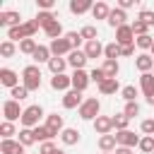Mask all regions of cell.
<instances>
[{
    "instance_id": "obj_1",
    "label": "cell",
    "mask_w": 154,
    "mask_h": 154,
    "mask_svg": "<svg viewBox=\"0 0 154 154\" xmlns=\"http://www.w3.org/2000/svg\"><path fill=\"white\" fill-rule=\"evenodd\" d=\"M36 31H38V24H36L34 19H26V22H22L19 26L7 29V41H24V38H34V36H36Z\"/></svg>"
},
{
    "instance_id": "obj_2",
    "label": "cell",
    "mask_w": 154,
    "mask_h": 154,
    "mask_svg": "<svg viewBox=\"0 0 154 154\" xmlns=\"http://www.w3.org/2000/svg\"><path fill=\"white\" fill-rule=\"evenodd\" d=\"M22 84L29 91H38L41 89V70H38V65H26L22 70Z\"/></svg>"
},
{
    "instance_id": "obj_3",
    "label": "cell",
    "mask_w": 154,
    "mask_h": 154,
    "mask_svg": "<svg viewBox=\"0 0 154 154\" xmlns=\"http://www.w3.org/2000/svg\"><path fill=\"white\" fill-rule=\"evenodd\" d=\"M79 111V118L82 120H96L99 118V111H101V103H99V99L96 96H89V99H84V103L77 108Z\"/></svg>"
},
{
    "instance_id": "obj_4",
    "label": "cell",
    "mask_w": 154,
    "mask_h": 154,
    "mask_svg": "<svg viewBox=\"0 0 154 154\" xmlns=\"http://www.w3.org/2000/svg\"><path fill=\"white\" fill-rule=\"evenodd\" d=\"M41 118H43V108H41V106H26L19 123H22V128L34 130L36 125H41Z\"/></svg>"
},
{
    "instance_id": "obj_5",
    "label": "cell",
    "mask_w": 154,
    "mask_h": 154,
    "mask_svg": "<svg viewBox=\"0 0 154 154\" xmlns=\"http://www.w3.org/2000/svg\"><path fill=\"white\" fill-rule=\"evenodd\" d=\"M22 113H24V108H19V101L7 99V101L2 103V116H5V120H7V123L22 120Z\"/></svg>"
},
{
    "instance_id": "obj_6",
    "label": "cell",
    "mask_w": 154,
    "mask_h": 154,
    "mask_svg": "<svg viewBox=\"0 0 154 154\" xmlns=\"http://www.w3.org/2000/svg\"><path fill=\"white\" fill-rule=\"evenodd\" d=\"M140 135H135L130 128L128 130H120V132H116V142H118V147H128V149H132V147H137L140 144Z\"/></svg>"
},
{
    "instance_id": "obj_7",
    "label": "cell",
    "mask_w": 154,
    "mask_h": 154,
    "mask_svg": "<svg viewBox=\"0 0 154 154\" xmlns=\"http://www.w3.org/2000/svg\"><path fill=\"white\" fill-rule=\"evenodd\" d=\"M51 53L55 55V58H67L70 53H72V46H70V41L63 36V38H55V41H51Z\"/></svg>"
},
{
    "instance_id": "obj_8",
    "label": "cell",
    "mask_w": 154,
    "mask_h": 154,
    "mask_svg": "<svg viewBox=\"0 0 154 154\" xmlns=\"http://www.w3.org/2000/svg\"><path fill=\"white\" fill-rule=\"evenodd\" d=\"M116 43H118V46H130V43H135V31H132V24H125V26L116 29Z\"/></svg>"
},
{
    "instance_id": "obj_9",
    "label": "cell",
    "mask_w": 154,
    "mask_h": 154,
    "mask_svg": "<svg viewBox=\"0 0 154 154\" xmlns=\"http://www.w3.org/2000/svg\"><path fill=\"white\" fill-rule=\"evenodd\" d=\"M84 103V99H82V91H77V89H70V91H65L63 94V108H79Z\"/></svg>"
},
{
    "instance_id": "obj_10",
    "label": "cell",
    "mask_w": 154,
    "mask_h": 154,
    "mask_svg": "<svg viewBox=\"0 0 154 154\" xmlns=\"http://www.w3.org/2000/svg\"><path fill=\"white\" fill-rule=\"evenodd\" d=\"M70 77H72V89H77V91H84L89 87V82H91V77H89L87 70H75Z\"/></svg>"
},
{
    "instance_id": "obj_11",
    "label": "cell",
    "mask_w": 154,
    "mask_h": 154,
    "mask_svg": "<svg viewBox=\"0 0 154 154\" xmlns=\"http://www.w3.org/2000/svg\"><path fill=\"white\" fill-rule=\"evenodd\" d=\"M19 24H22L19 12H14V10H2V12H0V26L12 29V26H19Z\"/></svg>"
},
{
    "instance_id": "obj_12",
    "label": "cell",
    "mask_w": 154,
    "mask_h": 154,
    "mask_svg": "<svg viewBox=\"0 0 154 154\" xmlns=\"http://www.w3.org/2000/svg\"><path fill=\"white\" fill-rule=\"evenodd\" d=\"M0 84L7 87V89H14V87H19V75L10 67H2L0 70Z\"/></svg>"
},
{
    "instance_id": "obj_13",
    "label": "cell",
    "mask_w": 154,
    "mask_h": 154,
    "mask_svg": "<svg viewBox=\"0 0 154 154\" xmlns=\"http://www.w3.org/2000/svg\"><path fill=\"white\" fill-rule=\"evenodd\" d=\"M51 87L55 91H70L72 89V77L70 75H53L51 77Z\"/></svg>"
},
{
    "instance_id": "obj_14",
    "label": "cell",
    "mask_w": 154,
    "mask_h": 154,
    "mask_svg": "<svg viewBox=\"0 0 154 154\" xmlns=\"http://www.w3.org/2000/svg\"><path fill=\"white\" fill-rule=\"evenodd\" d=\"M43 125H46V128H48V130H51V132H53L55 137H58V135H60V132L65 130V125H63V116H58V113H48V116H46V123H43Z\"/></svg>"
},
{
    "instance_id": "obj_15",
    "label": "cell",
    "mask_w": 154,
    "mask_h": 154,
    "mask_svg": "<svg viewBox=\"0 0 154 154\" xmlns=\"http://www.w3.org/2000/svg\"><path fill=\"white\" fill-rule=\"evenodd\" d=\"M24 144L19 140H2L0 142V154H24Z\"/></svg>"
},
{
    "instance_id": "obj_16",
    "label": "cell",
    "mask_w": 154,
    "mask_h": 154,
    "mask_svg": "<svg viewBox=\"0 0 154 154\" xmlns=\"http://www.w3.org/2000/svg\"><path fill=\"white\" fill-rule=\"evenodd\" d=\"M125 19H128V14H125V10H120V7H113L106 22H108V24H111L113 29H120V26H125V24H128Z\"/></svg>"
},
{
    "instance_id": "obj_17",
    "label": "cell",
    "mask_w": 154,
    "mask_h": 154,
    "mask_svg": "<svg viewBox=\"0 0 154 154\" xmlns=\"http://www.w3.org/2000/svg\"><path fill=\"white\" fill-rule=\"evenodd\" d=\"M94 130H96L99 135H111V130H113V118H111V116H99V118L94 120Z\"/></svg>"
},
{
    "instance_id": "obj_18",
    "label": "cell",
    "mask_w": 154,
    "mask_h": 154,
    "mask_svg": "<svg viewBox=\"0 0 154 154\" xmlns=\"http://www.w3.org/2000/svg\"><path fill=\"white\" fill-rule=\"evenodd\" d=\"M135 67L144 75V72H152L154 70V58L149 55V53H140L137 58H135Z\"/></svg>"
},
{
    "instance_id": "obj_19",
    "label": "cell",
    "mask_w": 154,
    "mask_h": 154,
    "mask_svg": "<svg viewBox=\"0 0 154 154\" xmlns=\"http://www.w3.org/2000/svg\"><path fill=\"white\" fill-rule=\"evenodd\" d=\"M103 48H106V46L96 38V41H87L82 51L87 53V58H101V55H103Z\"/></svg>"
},
{
    "instance_id": "obj_20",
    "label": "cell",
    "mask_w": 154,
    "mask_h": 154,
    "mask_svg": "<svg viewBox=\"0 0 154 154\" xmlns=\"http://www.w3.org/2000/svg\"><path fill=\"white\" fill-rule=\"evenodd\" d=\"M87 60H89V58H87L84 51H72V53L67 55V65L75 67V70H84V63H87Z\"/></svg>"
},
{
    "instance_id": "obj_21",
    "label": "cell",
    "mask_w": 154,
    "mask_h": 154,
    "mask_svg": "<svg viewBox=\"0 0 154 154\" xmlns=\"http://www.w3.org/2000/svg\"><path fill=\"white\" fill-rule=\"evenodd\" d=\"M79 140H82V132H79V130H75V128H65V130L60 132V142H63V144H67V147L77 144Z\"/></svg>"
},
{
    "instance_id": "obj_22",
    "label": "cell",
    "mask_w": 154,
    "mask_h": 154,
    "mask_svg": "<svg viewBox=\"0 0 154 154\" xmlns=\"http://www.w3.org/2000/svg\"><path fill=\"white\" fill-rule=\"evenodd\" d=\"M99 149L106 152V154H113L118 149V142H116V135H101L99 137Z\"/></svg>"
},
{
    "instance_id": "obj_23",
    "label": "cell",
    "mask_w": 154,
    "mask_h": 154,
    "mask_svg": "<svg viewBox=\"0 0 154 154\" xmlns=\"http://www.w3.org/2000/svg\"><path fill=\"white\" fill-rule=\"evenodd\" d=\"M94 2L91 0H72L70 2V12L72 14H84V12H91Z\"/></svg>"
},
{
    "instance_id": "obj_24",
    "label": "cell",
    "mask_w": 154,
    "mask_h": 154,
    "mask_svg": "<svg viewBox=\"0 0 154 154\" xmlns=\"http://www.w3.org/2000/svg\"><path fill=\"white\" fill-rule=\"evenodd\" d=\"M118 89H120L118 79H111V77H106V79L99 84V94H103V96H111V94H116Z\"/></svg>"
},
{
    "instance_id": "obj_25",
    "label": "cell",
    "mask_w": 154,
    "mask_h": 154,
    "mask_svg": "<svg viewBox=\"0 0 154 154\" xmlns=\"http://www.w3.org/2000/svg\"><path fill=\"white\" fill-rule=\"evenodd\" d=\"M34 137H36V142H38V144L55 140V135H53V132H51L46 125H36V128H34Z\"/></svg>"
},
{
    "instance_id": "obj_26",
    "label": "cell",
    "mask_w": 154,
    "mask_h": 154,
    "mask_svg": "<svg viewBox=\"0 0 154 154\" xmlns=\"http://www.w3.org/2000/svg\"><path fill=\"white\" fill-rule=\"evenodd\" d=\"M140 91H142L144 96L154 91V75H152V72H144V75H140Z\"/></svg>"
},
{
    "instance_id": "obj_27",
    "label": "cell",
    "mask_w": 154,
    "mask_h": 154,
    "mask_svg": "<svg viewBox=\"0 0 154 154\" xmlns=\"http://www.w3.org/2000/svg\"><path fill=\"white\" fill-rule=\"evenodd\" d=\"M31 58H34V63H36V65H41V63H51L53 53H51V48H48V46H38V48H36V53H34Z\"/></svg>"
},
{
    "instance_id": "obj_28",
    "label": "cell",
    "mask_w": 154,
    "mask_h": 154,
    "mask_svg": "<svg viewBox=\"0 0 154 154\" xmlns=\"http://www.w3.org/2000/svg\"><path fill=\"white\" fill-rule=\"evenodd\" d=\"M65 67H67V58H51V63H48V70L53 72V75H65Z\"/></svg>"
},
{
    "instance_id": "obj_29",
    "label": "cell",
    "mask_w": 154,
    "mask_h": 154,
    "mask_svg": "<svg viewBox=\"0 0 154 154\" xmlns=\"http://www.w3.org/2000/svg\"><path fill=\"white\" fill-rule=\"evenodd\" d=\"M101 70H103V75H106V77H111V79H118L120 65H118V60H103Z\"/></svg>"
},
{
    "instance_id": "obj_30",
    "label": "cell",
    "mask_w": 154,
    "mask_h": 154,
    "mask_svg": "<svg viewBox=\"0 0 154 154\" xmlns=\"http://www.w3.org/2000/svg\"><path fill=\"white\" fill-rule=\"evenodd\" d=\"M108 14H111V7L106 2H94V7H91V17L94 19H108Z\"/></svg>"
},
{
    "instance_id": "obj_31",
    "label": "cell",
    "mask_w": 154,
    "mask_h": 154,
    "mask_svg": "<svg viewBox=\"0 0 154 154\" xmlns=\"http://www.w3.org/2000/svg\"><path fill=\"white\" fill-rule=\"evenodd\" d=\"M43 34H46L51 41H55V38H63V36H65V34H63V24H60L58 19H55L51 26H46V29H43Z\"/></svg>"
},
{
    "instance_id": "obj_32",
    "label": "cell",
    "mask_w": 154,
    "mask_h": 154,
    "mask_svg": "<svg viewBox=\"0 0 154 154\" xmlns=\"http://www.w3.org/2000/svg\"><path fill=\"white\" fill-rule=\"evenodd\" d=\"M34 22L38 24V29H46V26H51V24L55 22V14H53V12H38V14L34 17Z\"/></svg>"
},
{
    "instance_id": "obj_33",
    "label": "cell",
    "mask_w": 154,
    "mask_h": 154,
    "mask_svg": "<svg viewBox=\"0 0 154 154\" xmlns=\"http://www.w3.org/2000/svg\"><path fill=\"white\" fill-rule=\"evenodd\" d=\"M36 48H38L36 38H24V41H19V53H24V55H34Z\"/></svg>"
},
{
    "instance_id": "obj_34",
    "label": "cell",
    "mask_w": 154,
    "mask_h": 154,
    "mask_svg": "<svg viewBox=\"0 0 154 154\" xmlns=\"http://www.w3.org/2000/svg\"><path fill=\"white\" fill-rule=\"evenodd\" d=\"M116 58H120V46H118L116 41H111V43H106V48H103V60H116Z\"/></svg>"
},
{
    "instance_id": "obj_35",
    "label": "cell",
    "mask_w": 154,
    "mask_h": 154,
    "mask_svg": "<svg viewBox=\"0 0 154 154\" xmlns=\"http://www.w3.org/2000/svg\"><path fill=\"white\" fill-rule=\"evenodd\" d=\"M137 94H140V89H137V87H132V84H128V87H123V89H120V96L125 99V103L137 101Z\"/></svg>"
},
{
    "instance_id": "obj_36",
    "label": "cell",
    "mask_w": 154,
    "mask_h": 154,
    "mask_svg": "<svg viewBox=\"0 0 154 154\" xmlns=\"http://www.w3.org/2000/svg\"><path fill=\"white\" fill-rule=\"evenodd\" d=\"M113 118V130L116 132H120V130H128V123H130V118L125 116V113H118V116H111Z\"/></svg>"
},
{
    "instance_id": "obj_37",
    "label": "cell",
    "mask_w": 154,
    "mask_h": 154,
    "mask_svg": "<svg viewBox=\"0 0 154 154\" xmlns=\"http://www.w3.org/2000/svg\"><path fill=\"white\" fill-rule=\"evenodd\" d=\"M0 135H2V140H12V135H19V132H17L14 123H7V120H2V123H0Z\"/></svg>"
},
{
    "instance_id": "obj_38",
    "label": "cell",
    "mask_w": 154,
    "mask_h": 154,
    "mask_svg": "<svg viewBox=\"0 0 154 154\" xmlns=\"http://www.w3.org/2000/svg\"><path fill=\"white\" fill-rule=\"evenodd\" d=\"M137 149H140L142 154H152V152H154V137H149V135H142V140H140Z\"/></svg>"
},
{
    "instance_id": "obj_39",
    "label": "cell",
    "mask_w": 154,
    "mask_h": 154,
    "mask_svg": "<svg viewBox=\"0 0 154 154\" xmlns=\"http://www.w3.org/2000/svg\"><path fill=\"white\" fill-rule=\"evenodd\" d=\"M17 140H19L24 147H29V144H34V142H36V137H34V130H29V128H22Z\"/></svg>"
},
{
    "instance_id": "obj_40",
    "label": "cell",
    "mask_w": 154,
    "mask_h": 154,
    "mask_svg": "<svg viewBox=\"0 0 154 154\" xmlns=\"http://www.w3.org/2000/svg\"><path fill=\"white\" fill-rule=\"evenodd\" d=\"M14 53H17L14 41H2V43H0V55H2V58H12Z\"/></svg>"
},
{
    "instance_id": "obj_41",
    "label": "cell",
    "mask_w": 154,
    "mask_h": 154,
    "mask_svg": "<svg viewBox=\"0 0 154 154\" xmlns=\"http://www.w3.org/2000/svg\"><path fill=\"white\" fill-rule=\"evenodd\" d=\"M65 38L70 41V46H72V51H79V43L84 41L79 31H67V34H65Z\"/></svg>"
},
{
    "instance_id": "obj_42",
    "label": "cell",
    "mask_w": 154,
    "mask_h": 154,
    "mask_svg": "<svg viewBox=\"0 0 154 154\" xmlns=\"http://www.w3.org/2000/svg\"><path fill=\"white\" fill-rule=\"evenodd\" d=\"M135 46L137 48H142V51H152V46H154V38L147 34V36H137L135 38Z\"/></svg>"
},
{
    "instance_id": "obj_43",
    "label": "cell",
    "mask_w": 154,
    "mask_h": 154,
    "mask_svg": "<svg viewBox=\"0 0 154 154\" xmlns=\"http://www.w3.org/2000/svg\"><path fill=\"white\" fill-rule=\"evenodd\" d=\"M10 96H12L14 101H24V99L29 96V89H26L24 84H19V87H14V89H10Z\"/></svg>"
},
{
    "instance_id": "obj_44",
    "label": "cell",
    "mask_w": 154,
    "mask_h": 154,
    "mask_svg": "<svg viewBox=\"0 0 154 154\" xmlns=\"http://www.w3.org/2000/svg\"><path fill=\"white\" fill-rule=\"evenodd\" d=\"M82 38L84 41H96V36H99V31H96V26H91V24H87V26H82Z\"/></svg>"
},
{
    "instance_id": "obj_45",
    "label": "cell",
    "mask_w": 154,
    "mask_h": 154,
    "mask_svg": "<svg viewBox=\"0 0 154 154\" xmlns=\"http://www.w3.org/2000/svg\"><path fill=\"white\" fill-rule=\"evenodd\" d=\"M132 31H135V38H137V36H147V34H149V26H147L144 22L135 19V22H132Z\"/></svg>"
},
{
    "instance_id": "obj_46",
    "label": "cell",
    "mask_w": 154,
    "mask_h": 154,
    "mask_svg": "<svg viewBox=\"0 0 154 154\" xmlns=\"http://www.w3.org/2000/svg\"><path fill=\"white\" fill-rule=\"evenodd\" d=\"M123 113H125V116H128V118L132 120L135 116H140V103H137V101H130V103H125Z\"/></svg>"
},
{
    "instance_id": "obj_47",
    "label": "cell",
    "mask_w": 154,
    "mask_h": 154,
    "mask_svg": "<svg viewBox=\"0 0 154 154\" xmlns=\"http://www.w3.org/2000/svg\"><path fill=\"white\" fill-rule=\"evenodd\" d=\"M137 19H140V22H144V24H147L149 29L154 26V12H152V10H140Z\"/></svg>"
},
{
    "instance_id": "obj_48",
    "label": "cell",
    "mask_w": 154,
    "mask_h": 154,
    "mask_svg": "<svg viewBox=\"0 0 154 154\" xmlns=\"http://www.w3.org/2000/svg\"><path fill=\"white\" fill-rule=\"evenodd\" d=\"M140 130H142V135L154 137V118H144V120H142V125H140Z\"/></svg>"
},
{
    "instance_id": "obj_49",
    "label": "cell",
    "mask_w": 154,
    "mask_h": 154,
    "mask_svg": "<svg viewBox=\"0 0 154 154\" xmlns=\"http://www.w3.org/2000/svg\"><path fill=\"white\" fill-rule=\"evenodd\" d=\"M58 152V147H55V142L51 140V142H43L41 147H38V154H55Z\"/></svg>"
},
{
    "instance_id": "obj_50",
    "label": "cell",
    "mask_w": 154,
    "mask_h": 154,
    "mask_svg": "<svg viewBox=\"0 0 154 154\" xmlns=\"http://www.w3.org/2000/svg\"><path fill=\"white\" fill-rule=\"evenodd\" d=\"M89 77H91V82H96V84H101V82L106 79V75H103V70H101V67H94V70L89 72Z\"/></svg>"
},
{
    "instance_id": "obj_51",
    "label": "cell",
    "mask_w": 154,
    "mask_h": 154,
    "mask_svg": "<svg viewBox=\"0 0 154 154\" xmlns=\"http://www.w3.org/2000/svg\"><path fill=\"white\" fill-rule=\"evenodd\" d=\"M130 55H135V43H130V46H120V58H130Z\"/></svg>"
},
{
    "instance_id": "obj_52",
    "label": "cell",
    "mask_w": 154,
    "mask_h": 154,
    "mask_svg": "<svg viewBox=\"0 0 154 154\" xmlns=\"http://www.w3.org/2000/svg\"><path fill=\"white\" fill-rule=\"evenodd\" d=\"M135 5H137L135 0H120V2H118V7H120V10H130V7H135Z\"/></svg>"
},
{
    "instance_id": "obj_53",
    "label": "cell",
    "mask_w": 154,
    "mask_h": 154,
    "mask_svg": "<svg viewBox=\"0 0 154 154\" xmlns=\"http://www.w3.org/2000/svg\"><path fill=\"white\" fill-rule=\"evenodd\" d=\"M113 154H132V149H128V147H118Z\"/></svg>"
},
{
    "instance_id": "obj_54",
    "label": "cell",
    "mask_w": 154,
    "mask_h": 154,
    "mask_svg": "<svg viewBox=\"0 0 154 154\" xmlns=\"http://www.w3.org/2000/svg\"><path fill=\"white\" fill-rule=\"evenodd\" d=\"M144 99H147V103H149V106H154V91H152V94H147Z\"/></svg>"
},
{
    "instance_id": "obj_55",
    "label": "cell",
    "mask_w": 154,
    "mask_h": 154,
    "mask_svg": "<svg viewBox=\"0 0 154 154\" xmlns=\"http://www.w3.org/2000/svg\"><path fill=\"white\" fill-rule=\"evenodd\" d=\"M149 53H152V58H154V46H152V51H149Z\"/></svg>"
},
{
    "instance_id": "obj_56",
    "label": "cell",
    "mask_w": 154,
    "mask_h": 154,
    "mask_svg": "<svg viewBox=\"0 0 154 154\" xmlns=\"http://www.w3.org/2000/svg\"><path fill=\"white\" fill-rule=\"evenodd\" d=\"M55 154H65V152H63V149H58V152H55Z\"/></svg>"
},
{
    "instance_id": "obj_57",
    "label": "cell",
    "mask_w": 154,
    "mask_h": 154,
    "mask_svg": "<svg viewBox=\"0 0 154 154\" xmlns=\"http://www.w3.org/2000/svg\"><path fill=\"white\" fill-rule=\"evenodd\" d=\"M152 75H154V70H152Z\"/></svg>"
},
{
    "instance_id": "obj_58",
    "label": "cell",
    "mask_w": 154,
    "mask_h": 154,
    "mask_svg": "<svg viewBox=\"0 0 154 154\" xmlns=\"http://www.w3.org/2000/svg\"><path fill=\"white\" fill-rule=\"evenodd\" d=\"M101 154H106V152H101Z\"/></svg>"
}]
</instances>
